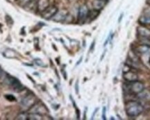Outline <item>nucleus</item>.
I'll return each instance as SVG.
<instances>
[{
	"instance_id": "nucleus-1",
	"label": "nucleus",
	"mask_w": 150,
	"mask_h": 120,
	"mask_svg": "<svg viewBox=\"0 0 150 120\" xmlns=\"http://www.w3.org/2000/svg\"><path fill=\"white\" fill-rule=\"evenodd\" d=\"M143 106L136 100L129 101L125 105V111L129 117H137L143 112Z\"/></svg>"
},
{
	"instance_id": "nucleus-2",
	"label": "nucleus",
	"mask_w": 150,
	"mask_h": 120,
	"mask_svg": "<svg viewBox=\"0 0 150 120\" xmlns=\"http://www.w3.org/2000/svg\"><path fill=\"white\" fill-rule=\"evenodd\" d=\"M145 90V85L139 80H135L133 82H127L124 85V90L125 95H138Z\"/></svg>"
},
{
	"instance_id": "nucleus-3",
	"label": "nucleus",
	"mask_w": 150,
	"mask_h": 120,
	"mask_svg": "<svg viewBox=\"0 0 150 120\" xmlns=\"http://www.w3.org/2000/svg\"><path fill=\"white\" fill-rule=\"evenodd\" d=\"M36 103L37 99L34 95H28L22 99L21 102H20V106H21L22 109L25 112L26 110H29Z\"/></svg>"
},
{
	"instance_id": "nucleus-4",
	"label": "nucleus",
	"mask_w": 150,
	"mask_h": 120,
	"mask_svg": "<svg viewBox=\"0 0 150 120\" xmlns=\"http://www.w3.org/2000/svg\"><path fill=\"white\" fill-rule=\"evenodd\" d=\"M29 112H31V113H37L39 114V115H45V114L47 113L48 110L47 109V108L44 105L40 104V103H38V104H35L34 106H33L29 110Z\"/></svg>"
},
{
	"instance_id": "nucleus-5",
	"label": "nucleus",
	"mask_w": 150,
	"mask_h": 120,
	"mask_svg": "<svg viewBox=\"0 0 150 120\" xmlns=\"http://www.w3.org/2000/svg\"><path fill=\"white\" fill-rule=\"evenodd\" d=\"M58 8L54 6H50L44 12L42 13V18L45 20H51L58 12Z\"/></svg>"
},
{
	"instance_id": "nucleus-6",
	"label": "nucleus",
	"mask_w": 150,
	"mask_h": 120,
	"mask_svg": "<svg viewBox=\"0 0 150 120\" xmlns=\"http://www.w3.org/2000/svg\"><path fill=\"white\" fill-rule=\"evenodd\" d=\"M6 83L8 84L9 86H11V88H13L15 90H19L22 88L21 83H20L18 80H17L16 78L11 77V76H6L4 78Z\"/></svg>"
},
{
	"instance_id": "nucleus-7",
	"label": "nucleus",
	"mask_w": 150,
	"mask_h": 120,
	"mask_svg": "<svg viewBox=\"0 0 150 120\" xmlns=\"http://www.w3.org/2000/svg\"><path fill=\"white\" fill-rule=\"evenodd\" d=\"M68 16V12L65 9L58 11L55 16L52 18V20L56 22H63L65 21Z\"/></svg>"
},
{
	"instance_id": "nucleus-8",
	"label": "nucleus",
	"mask_w": 150,
	"mask_h": 120,
	"mask_svg": "<svg viewBox=\"0 0 150 120\" xmlns=\"http://www.w3.org/2000/svg\"><path fill=\"white\" fill-rule=\"evenodd\" d=\"M88 13L89 10L88 8L87 7V6L83 5L81 6H80L78 12L79 20L81 22H83L84 20L87 19L88 16Z\"/></svg>"
},
{
	"instance_id": "nucleus-9",
	"label": "nucleus",
	"mask_w": 150,
	"mask_h": 120,
	"mask_svg": "<svg viewBox=\"0 0 150 120\" xmlns=\"http://www.w3.org/2000/svg\"><path fill=\"white\" fill-rule=\"evenodd\" d=\"M123 78L126 80L127 82H133L135 80H138V76L136 73H135L132 71H125L123 72Z\"/></svg>"
},
{
	"instance_id": "nucleus-10",
	"label": "nucleus",
	"mask_w": 150,
	"mask_h": 120,
	"mask_svg": "<svg viewBox=\"0 0 150 120\" xmlns=\"http://www.w3.org/2000/svg\"><path fill=\"white\" fill-rule=\"evenodd\" d=\"M50 6L49 0H38L37 2V10L40 13L44 12Z\"/></svg>"
},
{
	"instance_id": "nucleus-11",
	"label": "nucleus",
	"mask_w": 150,
	"mask_h": 120,
	"mask_svg": "<svg viewBox=\"0 0 150 120\" xmlns=\"http://www.w3.org/2000/svg\"><path fill=\"white\" fill-rule=\"evenodd\" d=\"M136 53L140 55H145V54H150V46L147 44H140L136 48Z\"/></svg>"
},
{
	"instance_id": "nucleus-12",
	"label": "nucleus",
	"mask_w": 150,
	"mask_h": 120,
	"mask_svg": "<svg viewBox=\"0 0 150 120\" xmlns=\"http://www.w3.org/2000/svg\"><path fill=\"white\" fill-rule=\"evenodd\" d=\"M137 33H138L139 37H150V29L143 27V26H140V27H138Z\"/></svg>"
},
{
	"instance_id": "nucleus-13",
	"label": "nucleus",
	"mask_w": 150,
	"mask_h": 120,
	"mask_svg": "<svg viewBox=\"0 0 150 120\" xmlns=\"http://www.w3.org/2000/svg\"><path fill=\"white\" fill-rule=\"evenodd\" d=\"M106 4V1H105V0H94L92 3L93 8L98 11L102 10Z\"/></svg>"
},
{
	"instance_id": "nucleus-14",
	"label": "nucleus",
	"mask_w": 150,
	"mask_h": 120,
	"mask_svg": "<svg viewBox=\"0 0 150 120\" xmlns=\"http://www.w3.org/2000/svg\"><path fill=\"white\" fill-rule=\"evenodd\" d=\"M138 22L142 25H150V16L147 15H143L138 19Z\"/></svg>"
},
{
	"instance_id": "nucleus-15",
	"label": "nucleus",
	"mask_w": 150,
	"mask_h": 120,
	"mask_svg": "<svg viewBox=\"0 0 150 120\" xmlns=\"http://www.w3.org/2000/svg\"><path fill=\"white\" fill-rule=\"evenodd\" d=\"M28 119L29 120H41L42 119V115L37 113H28Z\"/></svg>"
},
{
	"instance_id": "nucleus-16",
	"label": "nucleus",
	"mask_w": 150,
	"mask_h": 120,
	"mask_svg": "<svg viewBox=\"0 0 150 120\" xmlns=\"http://www.w3.org/2000/svg\"><path fill=\"white\" fill-rule=\"evenodd\" d=\"M99 13V11H96L94 9V11H91V12L89 11L88 16V18H91L92 20H93V19H95L97 16H98Z\"/></svg>"
},
{
	"instance_id": "nucleus-17",
	"label": "nucleus",
	"mask_w": 150,
	"mask_h": 120,
	"mask_svg": "<svg viewBox=\"0 0 150 120\" xmlns=\"http://www.w3.org/2000/svg\"><path fill=\"white\" fill-rule=\"evenodd\" d=\"M139 40L142 42V44L150 46V37H139Z\"/></svg>"
},
{
	"instance_id": "nucleus-18",
	"label": "nucleus",
	"mask_w": 150,
	"mask_h": 120,
	"mask_svg": "<svg viewBox=\"0 0 150 120\" xmlns=\"http://www.w3.org/2000/svg\"><path fill=\"white\" fill-rule=\"evenodd\" d=\"M16 119H21V120L28 119V113H27L26 112H22V113H20V115H18Z\"/></svg>"
},
{
	"instance_id": "nucleus-19",
	"label": "nucleus",
	"mask_w": 150,
	"mask_h": 120,
	"mask_svg": "<svg viewBox=\"0 0 150 120\" xmlns=\"http://www.w3.org/2000/svg\"><path fill=\"white\" fill-rule=\"evenodd\" d=\"M34 61L35 64L38 65V66H41V67L44 66V63H43L42 61H41L40 59H35Z\"/></svg>"
},
{
	"instance_id": "nucleus-20",
	"label": "nucleus",
	"mask_w": 150,
	"mask_h": 120,
	"mask_svg": "<svg viewBox=\"0 0 150 120\" xmlns=\"http://www.w3.org/2000/svg\"><path fill=\"white\" fill-rule=\"evenodd\" d=\"M32 0H20V3L22 5L26 6L28 4H29Z\"/></svg>"
},
{
	"instance_id": "nucleus-21",
	"label": "nucleus",
	"mask_w": 150,
	"mask_h": 120,
	"mask_svg": "<svg viewBox=\"0 0 150 120\" xmlns=\"http://www.w3.org/2000/svg\"><path fill=\"white\" fill-rule=\"evenodd\" d=\"M106 107H104L103 108V110H102V118L103 119H106Z\"/></svg>"
},
{
	"instance_id": "nucleus-22",
	"label": "nucleus",
	"mask_w": 150,
	"mask_h": 120,
	"mask_svg": "<svg viewBox=\"0 0 150 120\" xmlns=\"http://www.w3.org/2000/svg\"><path fill=\"white\" fill-rule=\"evenodd\" d=\"M4 76H5L4 72H3L2 69L0 68V79H1V78H5Z\"/></svg>"
},
{
	"instance_id": "nucleus-23",
	"label": "nucleus",
	"mask_w": 150,
	"mask_h": 120,
	"mask_svg": "<svg viewBox=\"0 0 150 120\" xmlns=\"http://www.w3.org/2000/svg\"><path fill=\"white\" fill-rule=\"evenodd\" d=\"M77 85H78V83H76V93H78V87H77Z\"/></svg>"
},
{
	"instance_id": "nucleus-24",
	"label": "nucleus",
	"mask_w": 150,
	"mask_h": 120,
	"mask_svg": "<svg viewBox=\"0 0 150 120\" xmlns=\"http://www.w3.org/2000/svg\"><path fill=\"white\" fill-rule=\"evenodd\" d=\"M149 63L150 64V58H149Z\"/></svg>"
},
{
	"instance_id": "nucleus-25",
	"label": "nucleus",
	"mask_w": 150,
	"mask_h": 120,
	"mask_svg": "<svg viewBox=\"0 0 150 120\" xmlns=\"http://www.w3.org/2000/svg\"><path fill=\"white\" fill-rule=\"evenodd\" d=\"M105 1H107V0H105Z\"/></svg>"
}]
</instances>
